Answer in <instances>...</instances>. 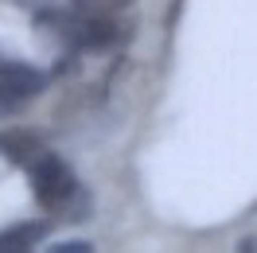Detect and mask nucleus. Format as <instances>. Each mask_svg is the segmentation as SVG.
Listing matches in <instances>:
<instances>
[{"label": "nucleus", "instance_id": "f257e3e1", "mask_svg": "<svg viewBox=\"0 0 257 253\" xmlns=\"http://www.w3.org/2000/svg\"><path fill=\"white\" fill-rule=\"evenodd\" d=\"M28 175H32V191L35 199L47 206V210H59V206L70 203V195L78 191L74 183V172L66 168L55 152H39V156L28 164Z\"/></svg>", "mask_w": 257, "mask_h": 253}, {"label": "nucleus", "instance_id": "f03ea898", "mask_svg": "<svg viewBox=\"0 0 257 253\" xmlns=\"http://www.w3.org/2000/svg\"><path fill=\"white\" fill-rule=\"evenodd\" d=\"M59 32L70 43H78V47H109V43L121 39V24L113 16H90V12H82L78 20H63Z\"/></svg>", "mask_w": 257, "mask_h": 253}, {"label": "nucleus", "instance_id": "7ed1b4c3", "mask_svg": "<svg viewBox=\"0 0 257 253\" xmlns=\"http://www.w3.org/2000/svg\"><path fill=\"white\" fill-rule=\"evenodd\" d=\"M0 90H8V94H16V97L28 101V97L47 90V78H43L35 66L20 63V59H0Z\"/></svg>", "mask_w": 257, "mask_h": 253}, {"label": "nucleus", "instance_id": "20e7f679", "mask_svg": "<svg viewBox=\"0 0 257 253\" xmlns=\"http://www.w3.org/2000/svg\"><path fill=\"white\" fill-rule=\"evenodd\" d=\"M39 152H47V148H43L39 137H32V133H24V129H4V133H0V156H8L12 164H20V168H28Z\"/></svg>", "mask_w": 257, "mask_h": 253}, {"label": "nucleus", "instance_id": "39448f33", "mask_svg": "<svg viewBox=\"0 0 257 253\" xmlns=\"http://www.w3.org/2000/svg\"><path fill=\"white\" fill-rule=\"evenodd\" d=\"M51 222L39 218V222H20L12 230H0V253H24V249H35L43 237H47Z\"/></svg>", "mask_w": 257, "mask_h": 253}, {"label": "nucleus", "instance_id": "423d86ee", "mask_svg": "<svg viewBox=\"0 0 257 253\" xmlns=\"http://www.w3.org/2000/svg\"><path fill=\"white\" fill-rule=\"evenodd\" d=\"M133 0H74V8L78 12H90V16H117V12H125Z\"/></svg>", "mask_w": 257, "mask_h": 253}, {"label": "nucleus", "instance_id": "0eeeda50", "mask_svg": "<svg viewBox=\"0 0 257 253\" xmlns=\"http://www.w3.org/2000/svg\"><path fill=\"white\" fill-rule=\"evenodd\" d=\"M20 105H24V97L8 94V90H0V117H12V113H20Z\"/></svg>", "mask_w": 257, "mask_h": 253}]
</instances>
